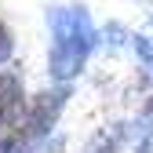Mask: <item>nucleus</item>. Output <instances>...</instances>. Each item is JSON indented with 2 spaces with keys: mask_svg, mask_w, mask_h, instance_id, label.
Listing matches in <instances>:
<instances>
[{
  "mask_svg": "<svg viewBox=\"0 0 153 153\" xmlns=\"http://www.w3.org/2000/svg\"><path fill=\"white\" fill-rule=\"evenodd\" d=\"M51 26V51H48V73L55 80H73L84 69L88 51L95 48V26L84 7H51L48 11Z\"/></svg>",
  "mask_w": 153,
  "mask_h": 153,
  "instance_id": "obj_1",
  "label": "nucleus"
},
{
  "mask_svg": "<svg viewBox=\"0 0 153 153\" xmlns=\"http://www.w3.org/2000/svg\"><path fill=\"white\" fill-rule=\"evenodd\" d=\"M66 99H69V88H59V91H40L29 106H22V113L0 135V153H26V149H33L51 131V124L62 113Z\"/></svg>",
  "mask_w": 153,
  "mask_h": 153,
  "instance_id": "obj_2",
  "label": "nucleus"
},
{
  "mask_svg": "<svg viewBox=\"0 0 153 153\" xmlns=\"http://www.w3.org/2000/svg\"><path fill=\"white\" fill-rule=\"evenodd\" d=\"M26 106V95H22V76L4 69L0 73V128H7Z\"/></svg>",
  "mask_w": 153,
  "mask_h": 153,
  "instance_id": "obj_3",
  "label": "nucleus"
},
{
  "mask_svg": "<svg viewBox=\"0 0 153 153\" xmlns=\"http://www.w3.org/2000/svg\"><path fill=\"white\" fill-rule=\"evenodd\" d=\"M135 51H139V59L153 69V40L149 36H135Z\"/></svg>",
  "mask_w": 153,
  "mask_h": 153,
  "instance_id": "obj_4",
  "label": "nucleus"
},
{
  "mask_svg": "<svg viewBox=\"0 0 153 153\" xmlns=\"http://www.w3.org/2000/svg\"><path fill=\"white\" fill-rule=\"evenodd\" d=\"M84 153H117V146L109 142V135H95L91 142H88V149Z\"/></svg>",
  "mask_w": 153,
  "mask_h": 153,
  "instance_id": "obj_5",
  "label": "nucleus"
},
{
  "mask_svg": "<svg viewBox=\"0 0 153 153\" xmlns=\"http://www.w3.org/2000/svg\"><path fill=\"white\" fill-rule=\"evenodd\" d=\"M11 48H15V44H11V29L0 22V62H7V59H11Z\"/></svg>",
  "mask_w": 153,
  "mask_h": 153,
  "instance_id": "obj_6",
  "label": "nucleus"
},
{
  "mask_svg": "<svg viewBox=\"0 0 153 153\" xmlns=\"http://www.w3.org/2000/svg\"><path fill=\"white\" fill-rule=\"evenodd\" d=\"M146 113H149V117H153V99H149V102H146Z\"/></svg>",
  "mask_w": 153,
  "mask_h": 153,
  "instance_id": "obj_7",
  "label": "nucleus"
}]
</instances>
